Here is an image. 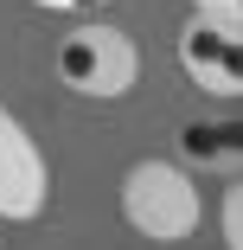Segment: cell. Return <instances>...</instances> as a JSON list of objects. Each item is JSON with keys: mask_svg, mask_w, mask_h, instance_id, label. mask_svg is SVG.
Listing matches in <instances>:
<instances>
[{"mask_svg": "<svg viewBox=\"0 0 243 250\" xmlns=\"http://www.w3.org/2000/svg\"><path fill=\"white\" fill-rule=\"evenodd\" d=\"M122 218L148 244H186L205 225V192L192 180V167H179L167 154H148L122 173Z\"/></svg>", "mask_w": 243, "mask_h": 250, "instance_id": "obj_1", "label": "cell"}, {"mask_svg": "<svg viewBox=\"0 0 243 250\" xmlns=\"http://www.w3.org/2000/svg\"><path fill=\"white\" fill-rule=\"evenodd\" d=\"M52 71H58V83L71 96H83V103H122V96L141 83V45L115 20H77L52 45Z\"/></svg>", "mask_w": 243, "mask_h": 250, "instance_id": "obj_2", "label": "cell"}, {"mask_svg": "<svg viewBox=\"0 0 243 250\" xmlns=\"http://www.w3.org/2000/svg\"><path fill=\"white\" fill-rule=\"evenodd\" d=\"M52 206V161L19 109L0 103V225H38Z\"/></svg>", "mask_w": 243, "mask_h": 250, "instance_id": "obj_3", "label": "cell"}, {"mask_svg": "<svg viewBox=\"0 0 243 250\" xmlns=\"http://www.w3.org/2000/svg\"><path fill=\"white\" fill-rule=\"evenodd\" d=\"M179 71L199 96H218V103H237L243 90V45H237V26H218V20H199L192 13L179 26Z\"/></svg>", "mask_w": 243, "mask_h": 250, "instance_id": "obj_4", "label": "cell"}, {"mask_svg": "<svg viewBox=\"0 0 243 250\" xmlns=\"http://www.w3.org/2000/svg\"><path fill=\"white\" fill-rule=\"evenodd\" d=\"M218 231H224V250H243V192L230 186L224 206H218Z\"/></svg>", "mask_w": 243, "mask_h": 250, "instance_id": "obj_5", "label": "cell"}, {"mask_svg": "<svg viewBox=\"0 0 243 250\" xmlns=\"http://www.w3.org/2000/svg\"><path fill=\"white\" fill-rule=\"evenodd\" d=\"M26 7L58 13V20H96V13H109V0H26Z\"/></svg>", "mask_w": 243, "mask_h": 250, "instance_id": "obj_6", "label": "cell"}, {"mask_svg": "<svg viewBox=\"0 0 243 250\" xmlns=\"http://www.w3.org/2000/svg\"><path fill=\"white\" fill-rule=\"evenodd\" d=\"M199 20H218V26H237L243 32V0H186Z\"/></svg>", "mask_w": 243, "mask_h": 250, "instance_id": "obj_7", "label": "cell"}]
</instances>
